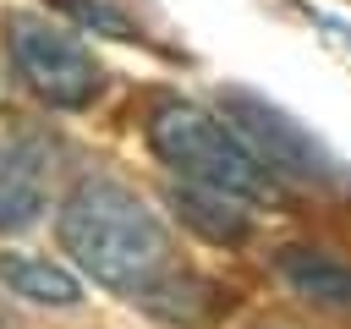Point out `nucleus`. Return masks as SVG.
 Masks as SVG:
<instances>
[{
    "label": "nucleus",
    "mask_w": 351,
    "mask_h": 329,
    "mask_svg": "<svg viewBox=\"0 0 351 329\" xmlns=\"http://www.w3.org/2000/svg\"><path fill=\"white\" fill-rule=\"evenodd\" d=\"M60 247L82 274L121 296H143L170 274V230L165 219L110 175H88L60 203Z\"/></svg>",
    "instance_id": "obj_1"
},
{
    "label": "nucleus",
    "mask_w": 351,
    "mask_h": 329,
    "mask_svg": "<svg viewBox=\"0 0 351 329\" xmlns=\"http://www.w3.org/2000/svg\"><path fill=\"white\" fill-rule=\"evenodd\" d=\"M148 148L181 181L219 186L241 203L274 197V170L247 148V137L230 121H219L214 110H203L192 99H159L148 110Z\"/></svg>",
    "instance_id": "obj_2"
},
{
    "label": "nucleus",
    "mask_w": 351,
    "mask_h": 329,
    "mask_svg": "<svg viewBox=\"0 0 351 329\" xmlns=\"http://www.w3.org/2000/svg\"><path fill=\"white\" fill-rule=\"evenodd\" d=\"M5 49H11V66L16 77L55 110H88L104 88V66L66 33L55 27L49 16H33V11H16L5 22Z\"/></svg>",
    "instance_id": "obj_3"
},
{
    "label": "nucleus",
    "mask_w": 351,
    "mask_h": 329,
    "mask_svg": "<svg viewBox=\"0 0 351 329\" xmlns=\"http://www.w3.org/2000/svg\"><path fill=\"white\" fill-rule=\"evenodd\" d=\"M219 104H225V121L247 137V148H252L274 175H291V181H302V186H351V170H346L296 115H285L280 104H269V99H258V93H247V88H225Z\"/></svg>",
    "instance_id": "obj_4"
},
{
    "label": "nucleus",
    "mask_w": 351,
    "mask_h": 329,
    "mask_svg": "<svg viewBox=\"0 0 351 329\" xmlns=\"http://www.w3.org/2000/svg\"><path fill=\"white\" fill-rule=\"evenodd\" d=\"M49 203V159L38 143H5L0 148V236H16L38 225Z\"/></svg>",
    "instance_id": "obj_5"
},
{
    "label": "nucleus",
    "mask_w": 351,
    "mask_h": 329,
    "mask_svg": "<svg viewBox=\"0 0 351 329\" xmlns=\"http://www.w3.org/2000/svg\"><path fill=\"white\" fill-rule=\"evenodd\" d=\"M165 203H170V214H176L186 230H197L203 241L236 247V241H247V236H252V214H247V203H241V197H230V192H219V186L176 181V186L165 192Z\"/></svg>",
    "instance_id": "obj_6"
},
{
    "label": "nucleus",
    "mask_w": 351,
    "mask_h": 329,
    "mask_svg": "<svg viewBox=\"0 0 351 329\" xmlns=\"http://www.w3.org/2000/svg\"><path fill=\"white\" fill-rule=\"evenodd\" d=\"M280 280H285L302 302H313V307H324V313H351V263H340V258H329V252L285 247V252H280Z\"/></svg>",
    "instance_id": "obj_7"
},
{
    "label": "nucleus",
    "mask_w": 351,
    "mask_h": 329,
    "mask_svg": "<svg viewBox=\"0 0 351 329\" xmlns=\"http://www.w3.org/2000/svg\"><path fill=\"white\" fill-rule=\"evenodd\" d=\"M0 285L33 307H77L82 302V280L66 263H49L33 252H0Z\"/></svg>",
    "instance_id": "obj_8"
},
{
    "label": "nucleus",
    "mask_w": 351,
    "mask_h": 329,
    "mask_svg": "<svg viewBox=\"0 0 351 329\" xmlns=\"http://www.w3.org/2000/svg\"><path fill=\"white\" fill-rule=\"evenodd\" d=\"M60 11H66L77 27H93V33H104V38H137V22H132L121 5H110V0H60Z\"/></svg>",
    "instance_id": "obj_9"
}]
</instances>
